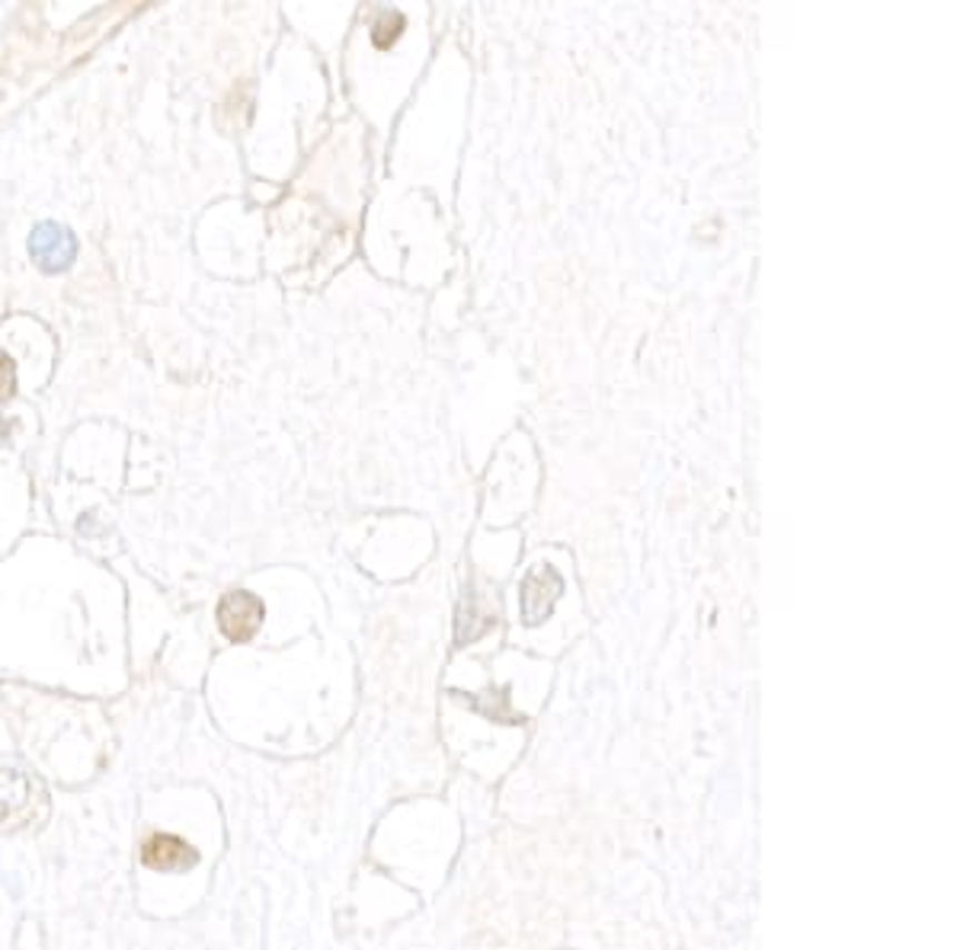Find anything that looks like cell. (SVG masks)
I'll return each mask as SVG.
<instances>
[{
	"label": "cell",
	"instance_id": "cell-5",
	"mask_svg": "<svg viewBox=\"0 0 960 950\" xmlns=\"http://www.w3.org/2000/svg\"><path fill=\"white\" fill-rule=\"evenodd\" d=\"M0 788H7L0 793V822L27 813L32 803V781L23 771H0Z\"/></svg>",
	"mask_w": 960,
	"mask_h": 950
},
{
	"label": "cell",
	"instance_id": "cell-4",
	"mask_svg": "<svg viewBox=\"0 0 960 950\" xmlns=\"http://www.w3.org/2000/svg\"><path fill=\"white\" fill-rule=\"evenodd\" d=\"M560 592H563V580H560L554 570H534V573H529L526 582H522V592H519L526 621L538 624V621L551 611V606H554V599H558Z\"/></svg>",
	"mask_w": 960,
	"mask_h": 950
},
{
	"label": "cell",
	"instance_id": "cell-3",
	"mask_svg": "<svg viewBox=\"0 0 960 950\" xmlns=\"http://www.w3.org/2000/svg\"><path fill=\"white\" fill-rule=\"evenodd\" d=\"M141 864L160 873H180L199 864V851L180 836H151L141 844Z\"/></svg>",
	"mask_w": 960,
	"mask_h": 950
},
{
	"label": "cell",
	"instance_id": "cell-6",
	"mask_svg": "<svg viewBox=\"0 0 960 950\" xmlns=\"http://www.w3.org/2000/svg\"><path fill=\"white\" fill-rule=\"evenodd\" d=\"M400 29H403V17H400V13H391V10H384L372 29L374 46L388 49V46H391V42L400 36Z\"/></svg>",
	"mask_w": 960,
	"mask_h": 950
},
{
	"label": "cell",
	"instance_id": "cell-2",
	"mask_svg": "<svg viewBox=\"0 0 960 950\" xmlns=\"http://www.w3.org/2000/svg\"><path fill=\"white\" fill-rule=\"evenodd\" d=\"M263 614H267L263 602L253 592H240L238 589V592H228L218 602V628H221V633L228 640L243 643V640H250L253 633L260 631Z\"/></svg>",
	"mask_w": 960,
	"mask_h": 950
},
{
	"label": "cell",
	"instance_id": "cell-7",
	"mask_svg": "<svg viewBox=\"0 0 960 950\" xmlns=\"http://www.w3.org/2000/svg\"><path fill=\"white\" fill-rule=\"evenodd\" d=\"M17 391V362L0 349V400H10Z\"/></svg>",
	"mask_w": 960,
	"mask_h": 950
},
{
	"label": "cell",
	"instance_id": "cell-1",
	"mask_svg": "<svg viewBox=\"0 0 960 950\" xmlns=\"http://www.w3.org/2000/svg\"><path fill=\"white\" fill-rule=\"evenodd\" d=\"M29 257L42 272H64L78 260V238L58 221H42L29 234Z\"/></svg>",
	"mask_w": 960,
	"mask_h": 950
}]
</instances>
